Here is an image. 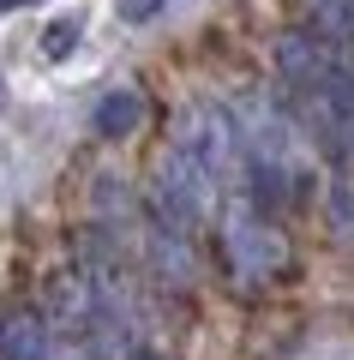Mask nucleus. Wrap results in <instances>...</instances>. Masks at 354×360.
<instances>
[{
	"instance_id": "f257e3e1",
	"label": "nucleus",
	"mask_w": 354,
	"mask_h": 360,
	"mask_svg": "<svg viewBox=\"0 0 354 360\" xmlns=\"http://www.w3.org/2000/svg\"><path fill=\"white\" fill-rule=\"evenodd\" d=\"M222 246H228V264L241 270V276H253V283L277 276V270H282V258H289L282 234L270 229V222H265V210H253V205H241L234 217H228Z\"/></svg>"
},
{
	"instance_id": "f03ea898",
	"label": "nucleus",
	"mask_w": 354,
	"mask_h": 360,
	"mask_svg": "<svg viewBox=\"0 0 354 360\" xmlns=\"http://www.w3.org/2000/svg\"><path fill=\"white\" fill-rule=\"evenodd\" d=\"M139 120H144L139 90H108L96 103V115H90V127H96V139H127V132H139Z\"/></svg>"
},
{
	"instance_id": "7ed1b4c3",
	"label": "nucleus",
	"mask_w": 354,
	"mask_h": 360,
	"mask_svg": "<svg viewBox=\"0 0 354 360\" xmlns=\"http://www.w3.org/2000/svg\"><path fill=\"white\" fill-rule=\"evenodd\" d=\"M0 354H6V360H49V330H42L37 312L0 319Z\"/></svg>"
},
{
	"instance_id": "20e7f679",
	"label": "nucleus",
	"mask_w": 354,
	"mask_h": 360,
	"mask_svg": "<svg viewBox=\"0 0 354 360\" xmlns=\"http://www.w3.org/2000/svg\"><path fill=\"white\" fill-rule=\"evenodd\" d=\"M324 210H330V229H336L342 240H354V162H336L330 193H324Z\"/></svg>"
},
{
	"instance_id": "39448f33",
	"label": "nucleus",
	"mask_w": 354,
	"mask_h": 360,
	"mask_svg": "<svg viewBox=\"0 0 354 360\" xmlns=\"http://www.w3.org/2000/svg\"><path fill=\"white\" fill-rule=\"evenodd\" d=\"M72 42H78V18H54V25L42 30V54H49V60H66Z\"/></svg>"
},
{
	"instance_id": "423d86ee",
	"label": "nucleus",
	"mask_w": 354,
	"mask_h": 360,
	"mask_svg": "<svg viewBox=\"0 0 354 360\" xmlns=\"http://www.w3.org/2000/svg\"><path fill=\"white\" fill-rule=\"evenodd\" d=\"M163 13V0H120V18L127 25H144V18H156Z\"/></svg>"
},
{
	"instance_id": "0eeeda50",
	"label": "nucleus",
	"mask_w": 354,
	"mask_h": 360,
	"mask_svg": "<svg viewBox=\"0 0 354 360\" xmlns=\"http://www.w3.org/2000/svg\"><path fill=\"white\" fill-rule=\"evenodd\" d=\"M132 360H163V354H156V348H139V354H132Z\"/></svg>"
},
{
	"instance_id": "6e6552de",
	"label": "nucleus",
	"mask_w": 354,
	"mask_h": 360,
	"mask_svg": "<svg viewBox=\"0 0 354 360\" xmlns=\"http://www.w3.org/2000/svg\"><path fill=\"white\" fill-rule=\"evenodd\" d=\"M0 6H6V13H13V6H30V0H0Z\"/></svg>"
},
{
	"instance_id": "1a4fd4ad",
	"label": "nucleus",
	"mask_w": 354,
	"mask_h": 360,
	"mask_svg": "<svg viewBox=\"0 0 354 360\" xmlns=\"http://www.w3.org/2000/svg\"><path fill=\"white\" fill-rule=\"evenodd\" d=\"M0 108H6V78H0Z\"/></svg>"
}]
</instances>
